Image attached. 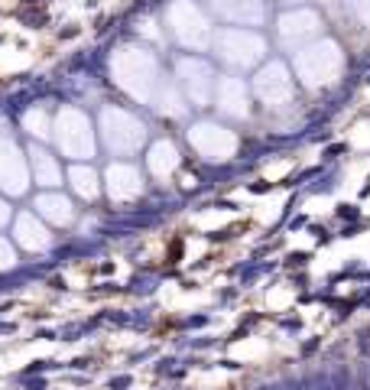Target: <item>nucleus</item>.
I'll list each match as a JSON object with an SVG mask.
<instances>
[{"instance_id":"obj_1","label":"nucleus","mask_w":370,"mask_h":390,"mask_svg":"<svg viewBox=\"0 0 370 390\" xmlns=\"http://www.w3.org/2000/svg\"><path fill=\"white\" fill-rule=\"evenodd\" d=\"M358 10H360V13H364V17H367V20H370V0H358Z\"/></svg>"}]
</instances>
